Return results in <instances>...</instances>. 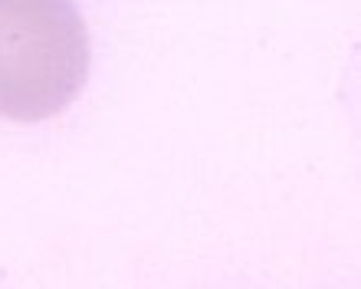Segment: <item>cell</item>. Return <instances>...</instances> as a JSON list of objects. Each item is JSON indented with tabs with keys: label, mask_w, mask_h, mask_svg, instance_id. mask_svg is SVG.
<instances>
[{
	"label": "cell",
	"mask_w": 361,
	"mask_h": 289,
	"mask_svg": "<svg viewBox=\"0 0 361 289\" xmlns=\"http://www.w3.org/2000/svg\"><path fill=\"white\" fill-rule=\"evenodd\" d=\"M89 56L73 0H0V118L59 116L86 86Z\"/></svg>",
	"instance_id": "6da1fadb"
}]
</instances>
